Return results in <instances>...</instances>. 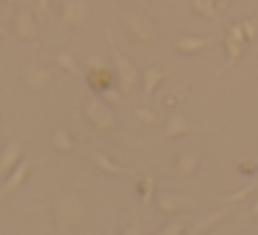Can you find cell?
<instances>
[{
	"label": "cell",
	"mask_w": 258,
	"mask_h": 235,
	"mask_svg": "<svg viewBox=\"0 0 258 235\" xmlns=\"http://www.w3.org/2000/svg\"><path fill=\"white\" fill-rule=\"evenodd\" d=\"M252 213H255V216H258V202H255V205H252Z\"/></svg>",
	"instance_id": "obj_32"
},
{
	"label": "cell",
	"mask_w": 258,
	"mask_h": 235,
	"mask_svg": "<svg viewBox=\"0 0 258 235\" xmlns=\"http://www.w3.org/2000/svg\"><path fill=\"white\" fill-rule=\"evenodd\" d=\"M197 166H200V161H197V155H195L191 150H186V152H180L178 163H175V172H178L180 177H191V174L197 172Z\"/></svg>",
	"instance_id": "obj_14"
},
{
	"label": "cell",
	"mask_w": 258,
	"mask_h": 235,
	"mask_svg": "<svg viewBox=\"0 0 258 235\" xmlns=\"http://www.w3.org/2000/svg\"><path fill=\"white\" fill-rule=\"evenodd\" d=\"M103 97H106L108 102H119V100H122V97H119V91H117V89H108V91H106V94H103Z\"/></svg>",
	"instance_id": "obj_29"
},
{
	"label": "cell",
	"mask_w": 258,
	"mask_h": 235,
	"mask_svg": "<svg viewBox=\"0 0 258 235\" xmlns=\"http://www.w3.org/2000/svg\"><path fill=\"white\" fill-rule=\"evenodd\" d=\"M241 28H244L247 39H255V36H258V20H252V17L241 20Z\"/></svg>",
	"instance_id": "obj_25"
},
{
	"label": "cell",
	"mask_w": 258,
	"mask_h": 235,
	"mask_svg": "<svg viewBox=\"0 0 258 235\" xmlns=\"http://www.w3.org/2000/svg\"><path fill=\"white\" fill-rule=\"evenodd\" d=\"M186 205H189V199H186V196H178V194H161L158 196V210H164V213H180Z\"/></svg>",
	"instance_id": "obj_15"
},
{
	"label": "cell",
	"mask_w": 258,
	"mask_h": 235,
	"mask_svg": "<svg viewBox=\"0 0 258 235\" xmlns=\"http://www.w3.org/2000/svg\"><path fill=\"white\" fill-rule=\"evenodd\" d=\"M195 125L189 122L186 116H180L178 111H172L169 113V119H167V125H164V136L167 139H178V136H189V133H195Z\"/></svg>",
	"instance_id": "obj_9"
},
{
	"label": "cell",
	"mask_w": 258,
	"mask_h": 235,
	"mask_svg": "<svg viewBox=\"0 0 258 235\" xmlns=\"http://www.w3.org/2000/svg\"><path fill=\"white\" fill-rule=\"evenodd\" d=\"M84 116L89 119L92 125H95L97 130H114L117 128V116H114V111L106 105L103 100H97V97H92V100H86L84 105Z\"/></svg>",
	"instance_id": "obj_3"
},
{
	"label": "cell",
	"mask_w": 258,
	"mask_h": 235,
	"mask_svg": "<svg viewBox=\"0 0 258 235\" xmlns=\"http://www.w3.org/2000/svg\"><path fill=\"white\" fill-rule=\"evenodd\" d=\"M122 25H125V28H128L139 42H153V39H156V23H153L147 14L125 12V14H122Z\"/></svg>",
	"instance_id": "obj_4"
},
{
	"label": "cell",
	"mask_w": 258,
	"mask_h": 235,
	"mask_svg": "<svg viewBox=\"0 0 258 235\" xmlns=\"http://www.w3.org/2000/svg\"><path fill=\"white\" fill-rule=\"evenodd\" d=\"M164 80H167V69L164 67H147L145 72H142V94L153 97Z\"/></svg>",
	"instance_id": "obj_10"
},
{
	"label": "cell",
	"mask_w": 258,
	"mask_h": 235,
	"mask_svg": "<svg viewBox=\"0 0 258 235\" xmlns=\"http://www.w3.org/2000/svg\"><path fill=\"white\" fill-rule=\"evenodd\" d=\"M134 116L139 119L142 125H156V113H153L150 108H145V105H136L134 108Z\"/></svg>",
	"instance_id": "obj_22"
},
{
	"label": "cell",
	"mask_w": 258,
	"mask_h": 235,
	"mask_svg": "<svg viewBox=\"0 0 258 235\" xmlns=\"http://www.w3.org/2000/svg\"><path fill=\"white\" fill-rule=\"evenodd\" d=\"M228 34L233 36L236 42H241V45H247V42H250V39H247V34H244V28H241V23H233V25H228Z\"/></svg>",
	"instance_id": "obj_24"
},
{
	"label": "cell",
	"mask_w": 258,
	"mask_h": 235,
	"mask_svg": "<svg viewBox=\"0 0 258 235\" xmlns=\"http://www.w3.org/2000/svg\"><path fill=\"white\" fill-rule=\"evenodd\" d=\"M258 188V185L255 183H247L244 185V188H239V191H236V194H228V196H225V205H233V202H244L247 199V196H250V191H255Z\"/></svg>",
	"instance_id": "obj_21"
},
{
	"label": "cell",
	"mask_w": 258,
	"mask_h": 235,
	"mask_svg": "<svg viewBox=\"0 0 258 235\" xmlns=\"http://www.w3.org/2000/svg\"><path fill=\"white\" fill-rule=\"evenodd\" d=\"M225 50H228V61L230 64L241 61V56H244V45H241V42H236L230 34H225Z\"/></svg>",
	"instance_id": "obj_20"
},
{
	"label": "cell",
	"mask_w": 258,
	"mask_h": 235,
	"mask_svg": "<svg viewBox=\"0 0 258 235\" xmlns=\"http://www.w3.org/2000/svg\"><path fill=\"white\" fill-rule=\"evenodd\" d=\"M153 188H156V177H153V174H147V177L142 180V199H145V202H150Z\"/></svg>",
	"instance_id": "obj_23"
},
{
	"label": "cell",
	"mask_w": 258,
	"mask_h": 235,
	"mask_svg": "<svg viewBox=\"0 0 258 235\" xmlns=\"http://www.w3.org/2000/svg\"><path fill=\"white\" fill-rule=\"evenodd\" d=\"M56 64H58V69H64L67 75H81V67H78V61L73 58V53H67V50H61L56 56Z\"/></svg>",
	"instance_id": "obj_19"
},
{
	"label": "cell",
	"mask_w": 258,
	"mask_h": 235,
	"mask_svg": "<svg viewBox=\"0 0 258 235\" xmlns=\"http://www.w3.org/2000/svg\"><path fill=\"white\" fill-rule=\"evenodd\" d=\"M53 147H56L58 152H73L75 150L73 133H70V130H64V128H58L56 133H53Z\"/></svg>",
	"instance_id": "obj_18"
},
{
	"label": "cell",
	"mask_w": 258,
	"mask_h": 235,
	"mask_svg": "<svg viewBox=\"0 0 258 235\" xmlns=\"http://www.w3.org/2000/svg\"><path fill=\"white\" fill-rule=\"evenodd\" d=\"M50 12V0H36V17H47Z\"/></svg>",
	"instance_id": "obj_27"
},
{
	"label": "cell",
	"mask_w": 258,
	"mask_h": 235,
	"mask_svg": "<svg viewBox=\"0 0 258 235\" xmlns=\"http://www.w3.org/2000/svg\"><path fill=\"white\" fill-rule=\"evenodd\" d=\"M81 218H84V202H81L78 194H61L56 202V221L58 227L64 229H73L81 224Z\"/></svg>",
	"instance_id": "obj_2"
},
{
	"label": "cell",
	"mask_w": 258,
	"mask_h": 235,
	"mask_svg": "<svg viewBox=\"0 0 258 235\" xmlns=\"http://www.w3.org/2000/svg\"><path fill=\"white\" fill-rule=\"evenodd\" d=\"M180 100H183V97H180V94L164 97V108H178V105H180Z\"/></svg>",
	"instance_id": "obj_28"
},
{
	"label": "cell",
	"mask_w": 258,
	"mask_h": 235,
	"mask_svg": "<svg viewBox=\"0 0 258 235\" xmlns=\"http://www.w3.org/2000/svg\"><path fill=\"white\" fill-rule=\"evenodd\" d=\"M92 161H95V166L100 169V172H106V174H131V169L114 163L111 158L106 155V152H95V155H92Z\"/></svg>",
	"instance_id": "obj_16"
},
{
	"label": "cell",
	"mask_w": 258,
	"mask_h": 235,
	"mask_svg": "<svg viewBox=\"0 0 258 235\" xmlns=\"http://www.w3.org/2000/svg\"><path fill=\"white\" fill-rule=\"evenodd\" d=\"M28 174H31V163H28V161H20L17 166L12 169V174L3 180V185H0V194H12V191H17L20 185L25 183V177H28Z\"/></svg>",
	"instance_id": "obj_12"
},
{
	"label": "cell",
	"mask_w": 258,
	"mask_h": 235,
	"mask_svg": "<svg viewBox=\"0 0 258 235\" xmlns=\"http://www.w3.org/2000/svg\"><path fill=\"white\" fill-rule=\"evenodd\" d=\"M158 232L161 235H180V232H186V229L180 227V224H167V227H161Z\"/></svg>",
	"instance_id": "obj_26"
},
{
	"label": "cell",
	"mask_w": 258,
	"mask_h": 235,
	"mask_svg": "<svg viewBox=\"0 0 258 235\" xmlns=\"http://www.w3.org/2000/svg\"><path fill=\"white\" fill-rule=\"evenodd\" d=\"M20 161H23V141L12 139L6 147H3V152H0V183L12 174V169L17 166Z\"/></svg>",
	"instance_id": "obj_6"
},
{
	"label": "cell",
	"mask_w": 258,
	"mask_h": 235,
	"mask_svg": "<svg viewBox=\"0 0 258 235\" xmlns=\"http://www.w3.org/2000/svg\"><path fill=\"white\" fill-rule=\"evenodd\" d=\"M191 9H195L200 17H206V20H219L222 17V12L217 9L214 0H191Z\"/></svg>",
	"instance_id": "obj_17"
},
{
	"label": "cell",
	"mask_w": 258,
	"mask_h": 235,
	"mask_svg": "<svg viewBox=\"0 0 258 235\" xmlns=\"http://www.w3.org/2000/svg\"><path fill=\"white\" fill-rule=\"evenodd\" d=\"M3 3H9V6H25L28 0H3Z\"/></svg>",
	"instance_id": "obj_31"
},
{
	"label": "cell",
	"mask_w": 258,
	"mask_h": 235,
	"mask_svg": "<svg viewBox=\"0 0 258 235\" xmlns=\"http://www.w3.org/2000/svg\"><path fill=\"white\" fill-rule=\"evenodd\" d=\"M25 78H28V86L31 89H36V91H42V89H47L50 86V80H53V72L47 67H28V72H25Z\"/></svg>",
	"instance_id": "obj_13"
},
{
	"label": "cell",
	"mask_w": 258,
	"mask_h": 235,
	"mask_svg": "<svg viewBox=\"0 0 258 235\" xmlns=\"http://www.w3.org/2000/svg\"><path fill=\"white\" fill-rule=\"evenodd\" d=\"M3 34H6V28H3V25H0V36H3Z\"/></svg>",
	"instance_id": "obj_33"
},
{
	"label": "cell",
	"mask_w": 258,
	"mask_h": 235,
	"mask_svg": "<svg viewBox=\"0 0 258 235\" xmlns=\"http://www.w3.org/2000/svg\"><path fill=\"white\" fill-rule=\"evenodd\" d=\"M214 3H217L219 12H228V6H230V0H214Z\"/></svg>",
	"instance_id": "obj_30"
},
{
	"label": "cell",
	"mask_w": 258,
	"mask_h": 235,
	"mask_svg": "<svg viewBox=\"0 0 258 235\" xmlns=\"http://www.w3.org/2000/svg\"><path fill=\"white\" fill-rule=\"evenodd\" d=\"M36 14L28 9V3L25 6L17 9V14H14V34L20 36V39H34L36 36Z\"/></svg>",
	"instance_id": "obj_7"
},
{
	"label": "cell",
	"mask_w": 258,
	"mask_h": 235,
	"mask_svg": "<svg viewBox=\"0 0 258 235\" xmlns=\"http://www.w3.org/2000/svg\"><path fill=\"white\" fill-rule=\"evenodd\" d=\"M86 20H89V6H86L84 0H67L61 9L58 25L61 28H81V25H86Z\"/></svg>",
	"instance_id": "obj_5"
},
{
	"label": "cell",
	"mask_w": 258,
	"mask_h": 235,
	"mask_svg": "<svg viewBox=\"0 0 258 235\" xmlns=\"http://www.w3.org/2000/svg\"><path fill=\"white\" fill-rule=\"evenodd\" d=\"M211 45L208 36H195V34H183L175 39V50L183 53V56H195V53H203L206 47Z\"/></svg>",
	"instance_id": "obj_8"
},
{
	"label": "cell",
	"mask_w": 258,
	"mask_h": 235,
	"mask_svg": "<svg viewBox=\"0 0 258 235\" xmlns=\"http://www.w3.org/2000/svg\"><path fill=\"white\" fill-rule=\"evenodd\" d=\"M228 210H230V205H222L219 210H214V213H206V216H200L195 221V227H189L186 232L189 235H200V232H208V229H214L219 221H222L225 216H228Z\"/></svg>",
	"instance_id": "obj_11"
},
{
	"label": "cell",
	"mask_w": 258,
	"mask_h": 235,
	"mask_svg": "<svg viewBox=\"0 0 258 235\" xmlns=\"http://www.w3.org/2000/svg\"><path fill=\"white\" fill-rule=\"evenodd\" d=\"M108 42H111V61H114V69H117V80H119V86H122V94L125 97L136 94V89L142 86V72L136 69V64L114 45L111 36H108Z\"/></svg>",
	"instance_id": "obj_1"
}]
</instances>
